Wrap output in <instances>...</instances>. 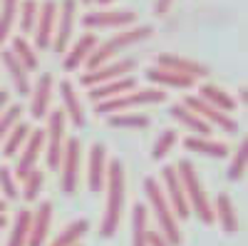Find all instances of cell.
<instances>
[{"instance_id":"obj_1","label":"cell","mask_w":248,"mask_h":246,"mask_svg":"<svg viewBox=\"0 0 248 246\" xmlns=\"http://www.w3.org/2000/svg\"><path fill=\"white\" fill-rule=\"evenodd\" d=\"M105 216L99 224V234L105 239H112L119 229L122 212H124V192H127V179H124V164L122 159H112L107 164V177H105Z\"/></svg>"},{"instance_id":"obj_2","label":"cell","mask_w":248,"mask_h":246,"mask_svg":"<svg viewBox=\"0 0 248 246\" xmlns=\"http://www.w3.org/2000/svg\"><path fill=\"white\" fill-rule=\"evenodd\" d=\"M154 35V28L152 25H129V28H122L117 30L112 37L107 40H99L97 48L90 52V57L85 60V65H87V72L99 67V65H105L109 63V60H114L122 50H127L137 43H141V40H149Z\"/></svg>"},{"instance_id":"obj_3","label":"cell","mask_w":248,"mask_h":246,"mask_svg":"<svg viewBox=\"0 0 248 246\" xmlns=\"http://www.w3.org/2000/svg\"><path fill=\"white\" fill-rule=\"evenodd\" d=\"M176 174H179V181H181V189H184V197H186V204H189V212H194V216L201 221V224H214V204L206 194L203 184H201V177L194 167L191 159H181L176 164Z\"/></svg>"},{"instance_id":"obj_4","label":"cell","mask_w":248,"mask_h":246,"mask_svg":"<svg viewBox=\"0 0 248 246\" xmlns=\"http://www.w3.org/2000/svg\"><path fill=\"white\" fill-rule=\"evenodd\" d=\"M144 194H147V201H149L147 209L156 219V231H161L164 239H167L171 246H181L184 236H181V229H179V221H176V216L169 207L167 194H164L159 179H154V177L144 179Z\"/></svg>"},{"instance_id":"obj_5","label":"cell","mask_w":248,"mask_h":246,"mask_svg":"<svg viewBox=\"0 0 248 246\" xmlns=\"http://www.w3.org/2000/svg\"><path fill=\"white\" fill-rule=\"evenodd\" d=\"M159 102H167V92L161 87H134L132 92H124V95H117L112 99L97 102V115L109 117V115L127 112V110L139 107V105H159Z\"/></svg>"},{"instance_id":"obj_6","label":"cell","mask_w":248,"mask_h":246,"mask_svg":"<svg viewBox=\"0 0 248 246\" xmlns=\"http://www.w3.org/2000/svg\"><path fill=\"white\" fill-rule=\"evenodd\" d=\"M60 172H62V192H65V197H75L77 187H79V172H82V142H79V137L65 139Z\"/></svg>"},{"instance_id":"obj_7","label":"cell","mask_w":248,"mask_h":246,"mask_svg":"<svg viewBox=\"0 0 248 246\" xmlns=\"http://www.w3.org/2000/svg\"><path fill=\"white\" fill-rule=\"evenodd\" d=\"M79 20L87 30H102V28L122 30V28L137 25V10H129V8H97V10H87Z\"/></svg>"},{"instance_id":"obj_8","label":"cell","mask_w":248,"mask_h":246,"mask_svg":"<svg viewBox=\"0 0 248 246\" xmlns=\"http://www.w3.org/2000/svg\"><path fill=\"white\" fill-rule=\"evenodd\" d=\"M65 125L67 117L62 110H50L47 112V127H45V162L50 169L60 167L62 149H65Z\"/></svg>"},{"instance_id":"obj_9","label":"cell","mask_w":248,"mask_h":246,"mask_svg":"<svg viewBox=\"0 0 248 246\" xmlns=\"http://www.w3.org/2000/svg\"><path fill=\"white\" fill-rule=\"evenodd\" d=\"M77 5H79V0H62V3H57V23H55V35L50 43L55 52L65 55V50L72 43L75 25H77Z\"/></svg>"},{"instance_id":"obj_10","label":"cell","mask_w":248,"mask_h":246,"mask_svg":"<svg viewBox=\"0 0 248 246\" xmlns=\"http://www.w3.org/2000/svg\"><path fill=\"white\" fill-rule=\"evenodd\" d=\"M137 57H114L109 63L99 65L90 72H82L79 75V82L85 87H94V85H102V82H112V80H119V77H127L137 70Z\"/></svg>"},{"instance_id":"obj_11","label":"cell","mask_w":248,"mask_h":246,"mask_svg":"<svg viewBox=\"0 0 248 246\" xmlns=\"http://www.w3.org/2000/svg\"><path fill=\"white\" fill-rule=\"evenodd\" d=\"M161 189L167 194V201L176 216V221H184L189 219L191 212H189V204H186V197H184V189H181V181H179V174H176V167L174 164H167L161 169Z\"/></svg>"},{"instance_id":"obj_12","label":"cell","mask_w":248,"mask_h":246,"mask_svg":"<svg viewBox=\"0 0 248 246\" xmlns=\"http://www.w3.org/2000/svg\"><path fill=\"white\" fill-rule=\"evenodd\" d=\"M181 102H184V105L189 107L191 112H196L209 127L214 125V127H218V130H223V132H238V122L233 119V115H226V112L211 107L209 102H203L199 95H186Z\"/></svg>"},{"instance_id":"obj_13","label":"cell","mask_w":248,"mask_h":246,"mask_svg":"<svg viewBox=\"0 0 248 246\" xmlns=\"http://www.w3.org/2000/svg\"><path fill=\"white\" fill-rule=\"evenodd\" d=\"M45 152V130H30V137L25 139L23 149L17 154V164H15V179H25L35 167H37V159L43 157Z\"/></svg>"},{"instance_id":"obj_14","label":"cell","mask_w":248,"mask_h":246,"mask_svg":"<svg viewBox=\"0 0 248 246\" xmlns=\"http://www.w3.org/2000/svg\"><path fill=\"white\" fill-rule=\"evenodd\" d=\"M156 65L159 67H167V70H174L179 75H186L191 80H203L209 77V65L199 63L194 57H186V55H176V52H159L156 57Z\"/></svg>"},{"instance_id":"obj_15","label":"cell","mask_w":248,"mask_h":246,"mask_svg":"<svg viewBox=\"0 0 248 246\" xmlns=\"http://www.w3.org/2000/svg\"><path fill=\"white\" fill-rule=\"evenodd\" d=\"M52 92H55V77H52V72H43L35 80V85L30 87V95H28L30 97V115L35 119L47 117Z\"/></svg>"},{"instance_id":"obj_16","label":"cell","mask_w":248,"mask_h":246,"mask_svg":"<svg viewBox=\"0 0 248 246\" xmlns=\"http://www.w3.org/2000/svg\"><path fill=\"white\" fill-rule=\"evenodd\" d=\"M55 23H57V0H43L37 10V23H35V45L40 50L50 48L52 35H55Z\"/></svg>"},{"instance_id":"obj_17","label":"cell","mask_w":248,"mask_h":246,"mask_svg":"<svg viewBox=\"0 0 248 246\" xmlns=\"http://www.w3.org/2000/svg\"><path fill=\"white\" fill-rule=\"evenodd\" d=\"M105 177H107V147L102 142H94L87 157V187L92 194H99L105 189Z\"/></svg>"},{"instance_id":"obj_18","label":"cell","mask_w":248,"mask_h":246,"mask_svg":"<svg viewBox=\"0 0 248 246\" xmlns=\"http://www.w3.org/2000/svg\"><path fill=\"white\" fill-rule=\"evenodd\" d=\"M50 227H52V201H40L30 219L28 246H45L50 236Z\"/></svg>"},{"instance_id":"obj_19","label":"cell","mask_w":248,"mask_h":246,"mask_svg":"<svg viewBox=\"0 0 248 246\" xmlns=\"http://www.w3.org/2000/svg\"><path fill=\"white\" fill-rule=\"evenodd\" d=\"M99 43V37L94 33H82L77 40H75V45H70L65 50V57H62V67H65L67 72L77 70L79 65H85V60L90 57V52L97 48Z\"/></svg>"},{"instance_id":"obj_20","label":"cell","mask_w":248,"mask_h":246,"mask_svg":"<svg viewBox=\"0 0 248 246\" xmlns=\"http://www.w3.org/2000/svg\"><path fill=\"white\" fill-rule=\"evenodd\" d=\"M57 90H60V97H62V112H65V117L72 122L77 130H82L85 122H87V117H85V107H82V102H79V97L75 92V85L70 80H60Z\"/></svg>"},{"instance_id":"obj_21","label":"cell","mask_w":248,"mask_h":246,"mask_svg":"<svg viewBox=\"0 0 248 246\" xmlns=\"http://www.w3.org/2000/svg\"><path fill=\"white\" fill-rule=\"evenodd\" d=\"M214 219H218L223 234H231V236H233V234H238V229H241L236 204H233V199L226 194V192H221V194L216 197V204H214Z\"/></svg>"},{"instance_id":"obj_22","label":"cell","mask_w":248,"mask_h":246,"mask_svg":"<svg viewBox=\"0 0 248 246\" xmlns=\"http://www.w3.org/2000/svg\"><path fill=\"white\" fill-rule=\"evenodd\" d=\"M0 60H3V65H5V70H8V75H10V80H13V85H15V92L17 95H23V97H28L30 95V87H32V82H30V72L23 67L15 60V55H13V50L10 48H0Z\"/></svg>"},{"instance_id":"obj_23","label":"cell","mask_w":248,"mask_h":246,"mask_svg":"<svg viewBox=\"0 0 248 246\" xmlns=\"http://www.w3.org/2000/svg\"><path fill=\"white\" fill-rule=\"evenodd\" d=\"M184 147L189 152H196V154H203V157H214V159H226L231 154V147L221 139H211V137H199V134H191L184 139Z\"/></svg>"},{"instance_id":"obj_24","label":"cell","mask_w":248,"mask_h":246,"mask_svg":"<svg viewBox=\"0 0 248 246\" xmlns=\"http://www.w3.org/2000/svg\"><path fill=\"white\" fill-rule=\"evenodd\" d=\"M137 87V77L134 75H127V77H119V80H112V82H102V85H94L90 87L87 97L94 102H105V99H112L117 95H124V92H132Z\"/></svg>"},{"instance_id":"obj_25","label":"cell","mask_w":248,"mask_h":246,"mask_svg":"<svg viewBox=\"0 0 248 246\" xmlns=\"http://www.w3.org/2000/svg\"><path fill=\"white\" fill-rule=\"evenodd\" d=\"M147 80L154 82L156 87H174V90H191L196 85V80L186 77V75H179L174 70H167V67H159V65H152L147 70Z\"/></svg>"},{"instance_id":"obj_26","label":"cell","mask_w":248,"mask_h":246,"mask_svg":"<svg viewBox=\"0 0 248 246\" xmlns=\"http://www.w3.org/2000/svg\"><path fill=\"white\" fill-rule=\"evenodd\" d=\"M196 95H199L203 102H209L211 107H216V110H221V112H226V115H231V112L236 110V105H238L231 92H226L223 87L214 85V82H203V85H199V92H196Z\"/></svg>"},{"instance_id":"obj_27","label":"cell","mask_w":248,"mask_h":246,"mask_svg":"<svg viewBox=\"0 0 248 246\" xmlns=\"http://www.w3.org/2000/svg\"><path fill=\"white\" fill-rule=\"evenodd\" d=\"M169 115L179 122V125H184V127H189L194 134H199V137H209V132H211V127L206 125V122L196 115V112H191L189 107L184 105V102H174V105L169 107Z\"/></svg>"},{"instance_id":"obj_28","label":"cell","mask_w":248,"mask_h":246,"mask_svg":"<svg viewBox=\"0 0 248 246\" xmlns=\"http://www.w3.org/2000/svg\"><path fill=\"white\" fill-rule=\"evenodd\" d=\"M10 50H13L15 60H17V63L23 65L28 72H32V70L40 67V57H37V52H35V45H30V40H28L25 35H13V37H10Z\"/></svg>"},{"instance_id":"obj_29","label":"cell","mask_w":248,"mask_h":246,"mask_svg":"<svg viewBox=\"0 0 248 246\" xmlns=\"http://www.w3.org/2000/svg\"><path fill=\"white\" fill-rule=\"evenodd\" d=\"M149 236V209L147 204L137 201L132 209V246H147Z\"/></svg>"},{"instance_id":"obj_30","label":"cell","mask_w":248,"mask_h":246,"mask_svg":"<svg viewBox=\"0 0 248 246\" xmlns=\"http://www.w3.org/2000/svg\"><path fill=\"white\" fill-rule=\"evenodd\" d=\"M30 122H17V125L8 132V137L3 139V157L5 159H15L20 154V149H23L25 139L30 137Z\"/></svg>"},{"instance_id":"obj_31","label":"cell","mask_w":248,"mask_h":246,"mask_svg":"<svg viewBox=\"0 0 248 246\" xmlns=\"http://www.w3.org/2000/svg\"><path fill=\"white\" fill-rule=\"evenodd\" d=\"M90 231V221L87 219H75V221H70L65 229H62L47 246H77L79 244V239L85 236Z\"/></svg>"},{"instance_id":"obj_32","label":"cell","mask_w":248,"mask_h":246,"mask_svg":"<svg viewBox=\"0 0 248 246\" xmlns=\"http://www.w3.org/2000/svg\"><path fill=\"white\" fill-rule=\"evenodd\" d=\"M17 3L20 0H0V48L13 37L15 20H17Z\"/></svg>"},{"instance_id":"obj_33","label":"cell","mask_w":248,"mask_h":246,"mask_svg":"<svg viewBox=\"0 0 248 246\" xmlns=\"http://www.w3.org/2000/svg\"><path fill=\"white\" fill-rule=\"evenodd\" d=\"M107 125L117 130H147L152 125V119L141 112H117L107 117Z\"/></svg>"},{"instance_id":"obj_34","label":"cell","mask_w":248,"mask_h":246,"mask_svg":"<svg viewBox=\"0 0 248 246\" xmlns=\"http://www.w3.org/2000/svg\"><path fill=\"white\" fill-rule=\"evenodd\" d=\"M30 219H32V209H20L15 221H13V229L8 236L5 246H28V234H30Z\"/></svg>"},{"instance_id":"obj_35","label":"cell","mask_w":248,"mask_h":246,"mask_svg":"<svg viewBox=\"0 0 248 246\" xmlns=\"http://www.w3.org/2000/svg\"><path fill=\"white\" fill-rule=\"evenodd\" d=\"M37 10H40L37 0H20V3H17V25H20V33L32 35L35 23H37Z\"/></svg>"},{"instance_id":"obj_36","label":"cell","mask_w":248,"mask_h":246,"mask_svg":"<svg viewBox=\"0 0 248 246\" xmlns=\"http://www.w3.org/2000/svg\"><path fill=\"white\" fill-rule=\"evenodd\" d=\"M246 162H248V145H246V139L238 142V147L231 157V164H229V172H226V177H229L231 181H238L243 179L246 174Z\"/></svg>"},{"instance_id":"obj_37","label":"cell","mask_w":248,"mask_h":246,"mask_svg":"<svg viewBox=\"0 0 248 246\" xmlns=\"http://www.w3.org/2000/svg\"><path fill=\"white\" fill-rule=\"evenodd\" d=\"M176 142H179V132L176 130H164L156 139H154V147H152V159L159 162L164 159L174 147H176Z\"/></svg>"},{"instance_id":"obj_38","label":"cell","mask_w":248,"mask_h":246,"mask_svg":"<svg viewBox=\"0 0 248 246\" xmlns=\"http://www.w3.org/2000/svg\"><path fill=\"white\" fill-rule=\"evenodd\" d=\"M43 184H45V172L35 167V169L23 179V192H20V197H23L25 201H35V199L40 197V192H43Z\"/></svg>"},{"instance_id":"obj_39","label":"cell","mask_w":248,"mask_h":246,"mask_svg":"<svg viewBox=\"0 0 248 246\" xmlns=\"http://www.w3.org/2000/svg\"><path fill=\"white\" fill-rule=\"evenodd\" d=\"M20 115H23V107L20 105H8L5 112L0 115V145H3V139L8 137V132L20 122Z\"/></svg>"},{"instance_id":"obj_40","label":"cell","mask_w":248,"mask_h":246,"mask_svg":"<svg viewBox=\"0 0 248 246\" xmlns=\"http://www.w3.org/2000/svg\"><path fill=\"white\" fill-rule=\"evenodd\" d=\"M0 189H3V197L5 199H17L20 197V187L15 181V174L10 167H5V164H0Z\"/></svg>"},{"instance_id":"obj_41","label":"cell","mask_w":248,"mask_h":246,"mask_svg":"<svg viewBox=\"0 0 248 246\" xmlns=\"http://www.w3.org/2000/svg\"><path fill=\"white\" fill-rule=\"evenodd\" d=\"M147 246H171V244H169L167 239H164V234H161V231H156V229H149Z\"/></svg>"},{"instance_id":"obj_42","label":"cell","mask_w":248,"mask_h":246,"mask_svg":"<svg viewBox=\"0 0 248 246\" xmlns=\"http://www.w3.org/2000/svg\"><path fill=\"white\" fill-rule=\"evenodd\" d=\"M171 5H174V0H154V8H152V10H154L156 17H164V15L169 13Z\"/></svg>"},{"instance_id":"obj_43","label":"cell","mask_w":248,"mask_h":246,"mask_svg":"<svg viewBox=\"0 0 248 246\" xmlns=\"http://www.w3.org/2000/svg\"><path fill=\"white\" fill-rule=\"evenodd\" d=\"M8 105H10V90H0V115L5 112Z\"/></svg>"},{"instance_id":"obj_44","label":"cell","mask_w":248,"mask_h":246,"mask_svg":"<svg viewBox=\"0 0 248 246\" xmlns=\"http://www.w3.org/2000/svg\"><path fill=\"white\" fill-rule=\"evenodd\" d=\"M246 99H248V90L243 85V87H238V102H241V105H246Z\"/></svg>"},{"instance_id":"obj_45","label":"cell","mask_w":248,"mask_h":246,"mask_svg":"<svg viewBox=\"0 0 248 246\" xmlns=\"http://www.w3.org/2000/svg\"><path fill=\"white\" fill-rule=\"evenodd\" d=\"M92 3H97V5H102V8H107V5L114 3V0H92Z\"/></svg>"},{"instance_id":"obj_46","label":"cell","mask_w":248,"mask_h":246,"mask_svg":"<svg viewBox=\"0 0 248 246\" xmlns=\"http://www.w3.org/2000/svg\"><path fill=\"white\" fill-rule=\"evenodd\" d=\"M5 227H8V216L0 214V229H5Z\"/></svg>"},{"instance_id":"obj_47","label":"cell","mask_w":248,"mask_h":246,"mask_svg":"<svg viewBox=\"0 0 248 246\" xmlns=\"http://www.w3.org/2000/svg\"><path fill=\"white\" fill-rule=\"evenodd\" d=\"M0 214H5V199H0Z\"/></svg>"},{"instance_id":"obj_48","label":"cell","mask_w":248,"mask_h":246,"mask_svg":"<svg viewBox=\"0 0 248 246\" xmlns=\"http://www.w3.org/2000/svg\"><path fill=\"white\" fill-rule=\"evenodd\" d=\"M82 3H92V0H82Z\"/></svg>"},{"instance_id":"obj_49","label":"cell","mask_w":248,"mask_h":246,"mask_svg":"<svg viewBox=\"0 0 248 246\" xmlns=\"http://www.w3.org/2000/svg\"><path fill=\"white\" fill-rule=\"evenodd\" d=\"M77 246H82V244H77Z\"/></svg>"}]
</instances>
